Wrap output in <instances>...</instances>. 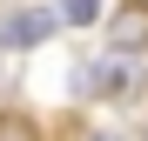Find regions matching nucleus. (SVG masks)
<instances>
[{
	"mask_svg": "<svg viewBox=\"0 0 148 141\" xmlns=\"http://www.w3.org/2000/svg\"><path fill=\"white\" fill-rule=\"evenodd\" d=\"M67 141H141V134H114V128H88V121H67Z\"/></svg>",
	"mask_w": 148,
	"mask_h": 141,
	"instance_id": "423d86ee",
	"label": "nucleus"
},
{
	"mask_svg": "<svg viewBox=\"0 0 148 141\" xmlns=\"http://www.w3.org/2000/svg\"><path fill=\"white\" fill-rule=\"evenodd\" d=\"M61 20H67V27H94V20H101V0H67Z\"/></svg>",
	"mask_w": 148,
	"mask_h": 141,
	"instance_id": "39448f33",
	"label": "nucleus"
},
{
	"mask_svg": "<svg viewBox=\"0 0 148 141\" xmlns=\"http://www.w3.org/2000/svg\"><path fill=\"white\" fill-rule=\"evenodd\" d=\"M141 141H148V121H141Z\"/></svg>",
	"mask_w": 148,
	"mask_h": 141,
	"instance_id": "0eeeda50",
	"label": "nucleus"
},
{
	"mask_svg": "<svg viewBox=\"0 0 148 141\" xmlns=\"http://www.w3.org/2000/svg\"><path fill=\"white\" fill-rule=\"evenodd\" d=\"M0 141H47V121L27 108H0Z\"/></svg>",
	"mask_w": 148,
	"mask_h": 141,
	"instance_id": "20e7f679",
	"label": "nucleus"
},
{
	"mask_svg": "<svg viewBox=\"0 0 148 141\" xmlns=\"http://www.w3.org/2000/svg\"><path fill=\"white\" fill-rule=\"evenodd\" d=\"M54 27H67V20L54 7H14L7 20H0V47H14V54H27V47H40Z\"/></svg>",
	"mask_w": 148,
	"mask_h": 141,
	"instance_id": "f03ea898",
	"label": "nucleus"
},
{
	"mask_svg": "<svg viewBox=\"0 0 148 141\" xmlns=\"http://www.w3.org/2000/svg\"><path fill=\"white\" fill-rule=\"evenodd\" d=\"M74 101H108V108H135L148 101V61L141 54H94L67 74Z\"/></svg>",
	"mask_w": 148,
	"mask_h": 141,
	"instance_id": "f257e3e1",
	"label": "nucleus"
},
{
	"mask_svg": "<svg viewBox=\"0 0 148 141\" xmlns=\"http://www.w3.org/2000/svg\"><path fill=\"white\" fill-rule=\"evenodd\" d=\"M141 7H148V0H141Z\"/></svg>",
	"mask_w": 148,
	"mask_h": 141,
	"instance_id": "6e6552de",
	"label": "nucleus"
},
{
	"mask_svg": "<svg viewBox=\"0 0 148 141\" xmlns=\"http://www.w3.org/2000/svg\"><path fill=\"white\" fill-rule=\"evenodd\" d=\"M108 54H141L148 61V7L141 0H121L108 14Z\"/></svg>",
	"mask_w": 148,
	"mask_h": 141,
	"instance_id": "7ed1b4c3",
	"label": "nucleus"
}]
</instances>
